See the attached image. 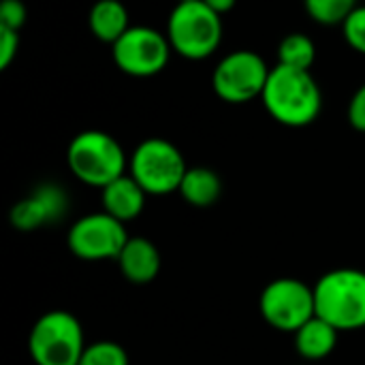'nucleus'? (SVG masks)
I'll return each instance as SVG.
<instances>
[{
	"label": "nucleus",
	"mask_w": 365,
	"mask_h": 365,
	"mask_svg": "<svg viewBox=\"0 0 365 365\" xmlns=\"http://www.w3.org/2000/svg\"><path fill=\"white\" fill-rule=\"evenodd\" d=\"M261 98L267 113L291 128L312 124L323 107V94L312 73L284 64L272 68Z\"/></svg>",
	"instance_id": "f257e3e1"
},
{
	"label": "nucleus",
	"mask_w": 365,
	"mask_h": 365,
	"mask_svg": "<svg viewBox=\"0 0 365 365\" xmlns=\"http://www.w3.org/2000/svg\"><path fill=\"white\" fill-rule=\"evenodd\" d=\"M317 317L338 331L365 329V272L338 267L323 274L314 284Z\"/></svg>",
	"instance_id": "f03ea898"
},
{
	"label": "nucleus",
	"mask_w": 365,
	"mask_h": 365,
	"mask_svg": "<svg viewBox=\"0 0 365 365\" xmlns=\"http://www.w3.org/2000/svg\"><path fill=\"white\" fill-rule=\"evenodd\" d=\"M86 346L79 319L66 310L41 314L28 336V353L34 365H79Z\"/></svg>",
	"instance_id": "7ed1b4c3"
},
{
	"label": "nucleus",
	"mask_w": 365,
	"mask_h": 365,
	"mask_svg": "<svg viewBox=\"0 0 365 365\" xmlns=\"http://www.w3.org/2000/svg\"><path fill=\"white\" fill-rule=\"evenodd\" d=\"M167 38L171 49L188 60L212 56L222 41V17L203 0L178 2L169 15Z\"/></svg>",
	"instance_id": "20e7f679"
},
{
	"label": "nucleus",
	"mask_w": 365,
	"mask_h": 365,
	"mask_svg": "<svg viewBox=\"0 0 365 365\" xmlns=\"http://www.w3.org/2000/svg\"><path fill=\"white\" fill-rule=\"evenodd\" d=\"M68 169L73 175L94 188H105L126 171V154L122 145L103 130H83L68 143Z\"/></svg>",
	"instance_id": "39448f33"
},
{
	"label": "nucleus",
	"mask_w": 365,
	"mask_h": 365,
	"mask_svg": "<svg viewBox=\"0 0 365 365\" xmlns=\"http://www.w3.org/2000/svg\"><path fill=\"white\" fill-rule=\"evenodd\" d=\"M128 171L148 195H171L188 171L182 152L167 139H145L137 145L128 160Z\"/></svg>",
	"instance_id": "423d86ee"
},
{
	"label": "nucleus",
	"mask_w": 365,
	"mask_h": 365,
	"mask_svg": "<svg viewBox=\"0 0 365 365\" xmlns=\"http://www.w3.org/2000/svg\"><path fill=\"white\" fill-rule=\"evenodd\" d=\"M259 310L269 327L284 334H295L302 325L317 317L314 287H308L299 278L272 280L259 297Z\"/></svg>",
	"instance_id": "0eeeda50"
},
{
	"label": "nucleus",
	"mask_w": 365,
	"mask_h": 365,
	"mask_svg": "<svg viewBox=\"0 0 365 365\" xmlns=\"http://www.w3.org/2000/svg\"><path fill=\"white\" fill-rule=\"evenodd\" d=\"M269 73L272 71L259 53L240 49L218 62L212 75V86L216 96L225 103L242 105L263 94Z\"/></svg>",
	"instance_id": "6e6552de"
},
{
	"label": "nucleus",
	"mask_w": 365,
	"mask_h": 365,
	"mask_svg": "<svg viewBox=\"0 0 365 365\" xmlns=\"http://www.w3.org/2000/svg\"><path fill=\"white\" fill-rule=\"evenodd\" d=\"M128 242L124 222L109 216L107 212L86 214L75 220L68 229V250L81 261H105L118 259Z\"/></svg>",
	"instance_id": "1a4fd4ad"
},
{
	"label": "nucleus",
	"mask_w": 365,
	"mask_h": 365,
	"mask_svg": "<svg viewBox=\"0 0 365 365\" xmlns=\"http://www.w3.org/2000/svg\"><path fill=\"white\" fill-rule=\"evenodd\" d=\"M111 53L122 73L133 77H152L167 66L171 43L154 28L133 26L111 45Z\"/></svg>",
	"instance_id": "9d476101"
},
{
	"label": "nucleus",
	"mask_w": 365,
	"mask_h": 365,
	"mask_svg": "<svg viewBox=\"0 0 365 365\" xmlns=\"http://www.w3.org/2000/svg\"><path fill=\"white\" fill-rule=\"evenodd\" d=\"M68 210V197L58 184H43L11 207L13 229L30 233L45 225L58 222Z\"/></svg>",
	"instance_id": "9b49d317"
},
{
	"label": "nucleus",
	"mask_w": 365,
	"mask_h": 365,
	"mask_svg": "<svg viewBox=\"0 0 365 365\" xmlns=\"http://www.w3.org/2000/svg\"><path fill=\"white\" fill-rule=\"evenodd\" d=\"M115 261L122 276L133 284H150L160 272V252L148 237H128Z\"/></svg>",
	"instance_id": "f8f14e48"
},
{
	"label": "nucleus",
	"mask_w": 365,
	"mask_h": 365,
	"mask_svg": "<svg viewBox=\"0 0 365 365\" xmlns=\"http://www.w3.org/2000/svg\"><path fill=\"white\" fill-rule=\"evenodd\" d=\"M103 190V212H107L109 216L118 218L120 222H130L135 220L143 207H145V197L148 192L137 184V180L128 173H124L122 178L113 180L111 184H107Z\"/></svg>",
	"instance_id": "ddd939ff"
},
{
	"label": "nucleus",
	"mask_w": 365,
	"mask_h": 365,
	"mask_svg": "<svg viewBox=\"0 0 365 365\" xmlns=\"http://www.w3.org/2000/svg\"><path fill=\"white\" fill-rule=\"evenodd\" d=\"M295 349L306 361H321L329 357L338 346L340 331L321 317H312L306 325H302L295 334Z\"/></svg>",
	"instance_id": "4468645a"
},
{
	"label": "nucleus",
	"mask_w": 365,
	"mask_h": 365,
	"mask_svg": "<svg viewBox=\"0 0 365 365\" xmlns=\"http://www.w3.org/2000/svg\"><path fill=\"white\" fill-rule=\"evenodd\" d=\"M178 192L186 203L195 207H210L222 195V180L207 167H192L186 171Z\"/></svg>",
	"instance_id": "2eb2a0df"
},
{
	"label": "nucleus",
	"mask_w": 365,
	"mask_h": 365,
	"mask_svg": "<svg viewBox=\"0 0 365 365\" xmlns=\"http://www.w3.org/2000/svg\"><path fill=\"white\" fill-rule=\"evenodd\" d=\"M128 13L120 0H98L90 11V30L105 43H115L128 30Z\"/></svg>",
	"instance_id": "dca6fc26"
},
{
	"label": "nucleus",
	"mask_w": 365,
	"mask_h": 365,
	"mask_svg": "<svg viewBox=\"0 0 365 365\" xmlns=\"http://www.w3.org/2000/svg\"><path fill=\"white\" fill-rule=\"evenodd\" d=\"M278 58H280L278 64L310 71V66L314 64V58H317V49H314L312 38H308L306 34H289L280 43Z\"/></svg>",
	"instance_id": "f3484780"
},
{
	"label": "nucleus",
	"mask_w": 365,
	"mask_h": 365,
	"mask_svg": "<svg viewBox=\"0 0 365 365\" xmlns=\"http://www.w3.org/2000/svg\"><path fill=\"white\" fill-rule=\"evenodd\" d=\"M306 9L314 21L336 26L346 21V17L357 9V0H306Z\"/></svg>",
	"instance_id": "a211bd4d"
},
{
	"label": "nucleus",
	"mask_w": 365,
	"mask_h": 365,
	"mask_svg": "<svg viewBox=\"0 0 365 365\" xmlns=\"http://www.w3.org/2000/svg\"><path fill=\"white\" fill-rule=\"evenodd\" d=\"M128 353L122 344L111 340H98L86 346L79 365H128Z\"/></svg>",
	"instance_id": "6ab92c4d"
},
{
	"label": "nucleus",
	"mask_w": 365,
	"mask_h": 365,
	"mask_svg": "<svg viewBox=\"0 0 365 365\" xmlns=\"http://www.w3.org/2000/svg\"><path fill=\"white\" fill-rule=\"evenodd\" d=\"M342 30H344L346 43H349L355 51L365 53V6H357V9L346 17V21L342 24Z\"/></svg>",
	"instance_id": "aec40b11"
},
{
	"label": "nucleus",
	"mask_w": 365,
	"mask_h": 365,
	"mask_svg": "<svg viewBox=\"0 0 365 365\" xmlns=\"http://www.w3.org/2000/svg\"><path fill=\"white\" fill-rule=\"evenodd\" d=\"M26 21V6L21 0H2L0 4V28L19 30Z\"/></svg>",
	"instance_id": "412c9836"
},
{
	"label": "nucleus",
	"mask_w": 365,
	"mask_h": 365,
	"mask_svg": "<svg viewBox=\"0 0 365 365\" xmlns=\"http://www.w3.org/2000/svg\"><path fill=\"white\" fill-rule=\"evenodd\" d=\"M19 49V34L17 30L0 28V68H6Z\"/></svg>",
	"instance_id": "4be33fe9"
},
{
	"label": "nucleus",
	"mask_w": 365,
	"mask_h": 365,
	"mask_svg": "<svg viewBox=\"0 0 365 365\" xmlns=\"http://www.w3.org/2000/svg\"><path fill=\"white\" fill-rule=\"evenodd\" d=\"M349 122L355 130L365 133V83L355 92L349 105Z\"/></svg>",
	"instance_id": "5701e85b"
},
{
	"label": "nucleus",
	"mask_w": 365,
	"mask_h": 365,
	"mask_svg": "<svg viewBox=\"0 0 365 365\" xmlns=\"http://www.w3.org/2000/svg\"><path fill=\"white\" fill-rule=\"evenodd\" d=\"M212 11H216L220 17L225 15V13H229L233 6H235V0H203Z\"/></svg>",
	"instance_id": "b1692460"
},
{
	"label": "nucleus",
	"mask_w": 365,
	"mask_h": 365,
	"mask_svg": "<svg viewBox=\"0 0 365 365\" xmlns=\"http://www.w3.org/2000/svg\"><path fill=\"white\" fill-rule=\"evenodd\" d=\"M178 2H186V0H178Z\"/></svg>",
	"instance_id": "393cba45"
}]
</instances>
